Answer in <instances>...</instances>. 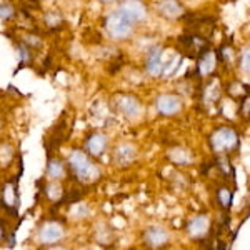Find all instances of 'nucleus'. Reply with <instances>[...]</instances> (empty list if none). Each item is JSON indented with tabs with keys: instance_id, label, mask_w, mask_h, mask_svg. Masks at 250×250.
I'll list each match as a JSON object with an SVG mask.
<instances>
[{
	"instance_id": "10",
	"label": "nucleus",
	"mask_w": 250,
	"mask_h": 250,
	"mask_svg": "<svg viewBox=\"0 0 250 250\" xmlns=\"http://www.w3.org/2000/svg\"><path fill=\"white\" fill-rule=\"evenodd\" d=\"M162 54H164V50L160 47H154L148 52L145 67H147V70L150 72L152 75H160V72H162Z\"/></svg>"
},
{
	"instance_id": "20",
	"label": "nucleus",
	"mask_w": 250,
	"mask_h": 250,
	"mask_svg": "<svg viewBox=\"0 0 250 250\" xmlns=\"http://www.w3.org/2000/svg\"><path fill=\"white\" fill-rule=\"evenodd\" d=\"M14 15V7H10L9 3H0V19L9 20Z\"/></svg>"
},
{
	"instance_id": "14",
	"label": "nucleus",
	"mask_w": 250,
	"mask_h": 250,
	"mask_svg": "<svg viewBox=\"0 0 250 250\" xmlns=\"http://www.w3.org/2000/svg\"><path fill=\"white\" fill-rule=\"evenodd\" d=\"M159 12L167 19H179L184 14V9L179 2H160Z\"/></svg>"
},
{
	"instance_id": "19",
	"label": "nucleus",
	"mask_w": 250,
	"mask_h": 250,
	"mask_svg": "<svg viewBox=\"0 0 250 250\" xmlns=\"http://www.w3.org/2000/svg\"><path fill=\"white\" fill-rule=\"evenodd\" d=\"M168 157H170L172 162L177 165H185L190 162V154H188L185 148H173V150H170Z\"/></svg>"
},
{
	"instance_id": "3",
	"label": "nucleus",
	"mask_w": 250,
	"mask_h": 250,
	"mask_svg": "<svg viewBox=\"0 0 250 250\" xmlns=\"http://www.w3.org/2000/svg\"><path fill=\"white\" fill-rule=\"evenodd\" d=\"M177 48L182 52L184 55L190 59H200L202 55H205L208 50V40L197 37V35L192 34H185L182 37H179L177 40Z\"/></svg>"
},
{
	"instance_id": "15",
	"label": "nucleus",
	"mask_w": 250,
	"mask_h": 250,
	"mask_svg": "<svg viewBox=\"0 0 250 250\" xmlns=\"http://www.w3.org/2000/svg\"><path fill=\"white\" fill-rule=\"evenodd\" d=\"M215 55L210 54V52H207L205 55L199 59V65H197V70H199L200 75H210L213 72V68H215Z\"/></svg>"
},
{
	"instance_id": "1",
	"label": "nucleus",
	"mask_w": 250,
	"mask_h": 250,
	"mask_svg": "<svg viewBox=\"0 0 250 250\" xmlns=\"http://www.w3.org/2000/svg\"><path fill=\"white\" fill-rule=\"evenodd\" d=\"M68 164H70V168L74 170L80 182H95L100 177V170L97 168V165L92 164L90 159L80 150L72 152Z\"/></svg>"
},
{
	"instance_id": "8",
	"label": "nucleus",
	"mask_w": 250,
	"mask_h": 250,
	"mask_svg": "<svg viewBox=\"0 0 250 250\" xmlns=\"http://www.w3.org/2000/svg\"><path fill=\"white\" fill-rule=\"evenodd\" d=\"M120 12L130 20L132 23L134 22H142L147 15V10H145L142 2H122L120 5Z\"/></svg>"
},
{
	"instance_id": "17",
	"label": "nucleus",
	"mask_w": 250,
	"mask_h": 250,
	"mask_svg": "<svg viewBox=\"0 0 250 250\" xmlns=\"http://www.w3.org/2000/svg\"><path fill=\"white\" fill-rule=\"evenodd\" d=\"M47 172L48 175L52 177L54 180L60 179V177H63V173H65V168H63V164L60 162L57 159H50L47 164Z\"/></svg>"
},
{
	"instance_id": "24",
	"label": "nucleus",
	"mask_w": 250,
	"mask_h": 250,
	"mask_svg": "<svg viewBox=\"0 0 250 250\" xmlns=\"http://www.w3.org/2000/svg\"><path fill=\"white\" fill-rule=\"evenodd\" d=\"M50 250H63V249H50Z\"/></svg>"
},
{
	"instance_id": "23",
	"label": "nucleus",
	"mask_w": 250,
	"mask_h": 250,
	"mask_svg": "<svg viewBox=\"0 0 250 250\" xmlns=\"http://www.w3.org/2000/svg\"><path fill=\"white\" fill-rule=\"evenodd\" d=\"M0 239H3V229L0 227Z\"/></svg>"
},
{
	"instance_id": "4",
	"label": "nucleus",
	"mask_w": 250,
	"mask_h": 250,
	"mask_svg": "<svg viewBox=\"0 0 250 250\" xmlns=\"http://www.w3.org/2000/svg\"><path fill=\"white\" fill-rule=\"evenodd\" d=\"M132 25L130 22L120 10L112 12L110 15L105 19V29L108 32V35L114 39H127L130 35Z\"/></svg>"
},
{
	"instance_id": "13",
	"label": "nucleus",
	"mask_w": 250,
	"mask_h": 250,
	"mask_svg": "<svg viewBox=\"0 0 250 250\" xmlns=\"http://www.w3.org/2000/svg\"><path fill=\"white\" fill-rule=\"evenodd\" d=\"M187 229L192 237H204L208 230V219L205 215L195 217V219H192L188 222Z\"/></svg>"
},
{
	"instance_id": "7",
	"label": "nucleus",
	"mask_w": 250,
	"mask_h": 250,
	"mask_svg": "<svg viewBox=\"0 0 250 250\" xmlns=\"http://www.w3.org/2000/svg\"><path fill=\"white\" fill-rule=\"evenodd\" d=\"M62 237H63V229L57 222H47L39 230V240L42 244H54V242H59Z\"/></svg>"
},
{
	"instance_id": "22",
	"label": "nucleus",
	"mask_w": 250,
	"mask_h": 250,
	"mask_svg": "<svg viewBox=\"0 0 250 250\" xmlns=\"http://www.w3.org/2000/svg\"><path fill=\"white\" fill-rule=\"evenodd\" d=\"M19 50H20V57H22V62H27V60H30V54H29V50H27V47L23 45V43L19 47Z\"/></svg>"
},
{
	"instance_id": "9",
	"label": "nucleus",
	"mask_w": 250,
	"mask_h": 250,
	"mask_svg": "<svg viewBox=\"0 0 250 250\" xmlns=\"http://www.w3.org/2000/svg\"><path fill=\"white\" fill-rule=\"evenodd\" d=\"M117 107L122 112L125 117H137L140 114V104L135 97L130 95H122L117 100Z\"/></svg>"
},
{
	"instance_id": "2",
	"label": "nucleus",
	"mask_w": 250,
	"mask_h": 250,
	"mask_svg": "<svg viewBox=\"0 0 250 250\" xmlns=\"http://www.w3.org/2000/svg\"><path fill=\"white\" fill-rule=\"evenodd\" d=\"M210 145L217 157H222V155H227V152L239 148L240 140L239 135L235 134V130H232L230 127H220L212 134Z\"/></svg>"
},
{
	"instance_id": "6",
	"label": "nucleus",
	"mask_w": 250,
	"mask_h": 250,
	"mask_svg": "<svg viewBox=\"0 0 250 250\" xmlns=\"http://www.w3.org/2000/svg\"><path fill=\"white\" fill-rule=\"evenodd\" d=\"M157 108L164 115H177L182 110V102L179 97L172 94H164L157 99Z\"/></svg>"
},
{
	"instance_id": "12",
	"label": "nucleus",
	"mask_w": 250,
	"mask_h": 250,
	"mask_svg": "<svg viewBox=\"0 0 250 250\" xmlns=\"http://www.w3.org/2000/svg\"><path fill=\"white\" fill-rule=\"evenodd\" d=\"M105 147H107V137L104 134H94V135L88 137L87 148L92 155H95V157L102 155L104 150H105Z\"/></svg>"
},
{
	"instance_id": "11",
	"label": "nucleus",
	"mask_w": 250,
	"mask_h": 250,
	"mask_svg": "<svg viewBox=\"0 0 250 250\" xmlns=\"http://www.w3.org/2000/svg\"><path fill=\"white\" fill-rule=\"evenodd\" d=\"M135 157H137L135 148L130 147V145H120L115 150V162L119 167H127V165H130L135 160Z\"/></svg>"
},
{
	"instance_id": "18",
	"label": "nucleus",
	"mask_w": 250,
	"mask_h": 250,
	"mask_svg": "<svg viewBox=\"0 0 250 250\" xmlns=\"http://www.w3.org/2000/svg\"><path fill=\"white\" fill-rule=\"evenodd\" d=\"M217 200H219V204L222 205V208L224 210H229L232 205V200H233V193L230 188L224 187V188H219L217 190Z\"/></svg>"
},
{
	"instance_id": "21",
	"label": "nucleus",
	"mask_w": 250,
	"mask_h": 250,
	"mask_svg": "<svg viewBox=\"0 0 250 250\" xmlns=\"http://www.w3.org/2000/svg\"><path fill=\"white\" fill-rule=\"evenodd\" d=\"M240 67L244 68V70L250 72V48H247V50H244V54H242Z\"/></svg>"
},
{
	"instance_id": "16",
	"label": "nucleus",
	"mask_w": 250,
	"mask_h": 250,
	"mask_svg": "<svg viewBox=\"0 0 250 250\" xmlns=\"http://www.w3.org/2000/svg\"><path fill=\"white\" fill-rule=\"evenodd\" d=\"M65 137V132H63V125H57V127H54V130H52V137L50 139L45 140V147L48 150H52V148H55L57 145L62 144V139Z\"/></svg>"
},
{
	"instance_id": "5",
	"label": "nucleus",
	"mask_w": 250,
	"mask_h": 250,
	"mask_svg": "<svg viewBox=\"0 0 250 250\" xmlns=\"http://www.w3.org/2000/svg\"><path fill=\"white\" fill-rule=\"evenodd\" d=\"M144 240L150 249H160V247H164V245H167L168 233L164 227L154 225V227H148L147 230H145Z\"/></svg>"
}]
</instances>
